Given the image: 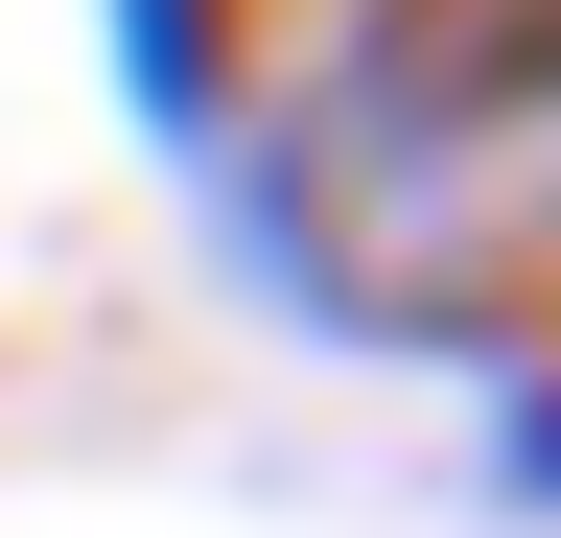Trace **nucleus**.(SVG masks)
Returning a JSON list of instances; mask_svg holds the SVG:
<instances>
[{"instance_id":"1","label":"nucleus","mask_w":561,"mask_h":538,"mask_svg":"<svg viewBox=\"0 0 561 538\" xmlns=\"http://www.w3.org/2000/svg\"><path fill=\"white\" fill-rule=\"evenodd\" d=\"M538 117H561V0H328L305 47H257L234 141L351 257L375 352H538V257H561Z\"/></svg>"},{"instance_id":"2","label":"nucleus","mask_w":561,"mask_h":538,"mask_svg":"<svg viewBox=\"0 0 561 538\" xmlns=\"http://www.w3.org/2000/svg\"><path fill=\"white\" fill-rule=\"evenodd\" d=\"M94 24H117V117L164 164H210L257 117V0H94Z\"/></svg>"},{"instance_id":"3","label":"nucleus","mask_w":561,"mask_h":538,"mask_svg":"<svg viewBox=\"0 0 561 538\" xmlns=\"http://www.w3.org/2000/svg\"><path fill=\"white\" fill-rule=\"evenodd\" d=\"M468 492H491V515L561 492V375H538V352H468Z\"/></svg>"}]
</instances>
